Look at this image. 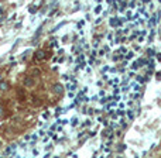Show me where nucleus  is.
Returning a JSON list of instances; mask_svg holds the SVG:
<instances>
[{"label":"nucleus","instance_id":"nucleus-1","mask_svg":"<svg viewBox=\"0 0 161 158\" xmlns=\"http://www.w3.org/2000/svg\"><path fill=\"white\" fill-rule=\"evenodd\" d=\"M44 58H45V51L40 50V51H37V52H35V59L41 61V59H44Z\"/></svg>","mask_w":161,"mask_h":158},{"label":"nucleus","instance_id":"nucleus-2","mask_svg":"<svg viewBox=\"0 0 161 158\" xmlns=\"http://www.w3.org/2000/svg\"><path fill=\"white\" fill-rule=\"evenodd\" d=\"M14 151H16V144H11L10 147H7V148H6L4 154H6V155H10L11 152H14Z\"/></svg>","mask_w":161,"mask_h":158},{"label":"nucleus","instance_id":"nucleus-3","mask_svg":"<svg viewBox=\"0 0 161 158\" xmlns=\"http://www.w3.org/2000/svg\"><path fill=\"white\" fill-rule=\"evenodd\" d=\"M54 92H55V93H62V86H61V85H55V86H54Z\"/></svg>","mask_w":161,"mask_h":158},{"label":"nucleus","instance_id":"nucleus-4","mask_svg":"<svg viewBox=\"0 0 161 158\" xmlns=\"http://www.w3.org/2000/svg\"><path fill=\"white\" fill-rule=\"evenodd\" d=\"M7 87H9V83H0V91H7Z\"/></svg>","mask_w":161,"mask_h":158},{"label":"nucleus","instance_id":"nucleus-5","mask_svg":"<svg viewBox=\"0 0 161 158\" xmlns=\"http://www.w3.org/2000/svg\"><path fill=\"white\" fill-rule=\"evenodd\" d=\"M24 83L28 85V86H31V85H33L34 82H33V79H30V78H28V79H26V81H24Z\"/></svg>","mask_w":161,"mask_h":158},{"label":"nucleus","instance_id":"nucleus-6","mask_svg":"<svg viewBox=\"0 0 161 158\" xmlns=\"http://www.w3.org/2000/svg\"><path fill=\"white\" fill-rule=\"evenodd\" d=\"M3 18H4V10H2V9H0V23L3 21Z\"/></svg>","mask_w":161,"mask_h":158},{"label":"nucleus","instance_id":"nucleus-7","mask_svg":"<svg viewBox=\"0 0 161 158\" xmlns=\"http://www.w3.org/2000/svg\"><path fill=\"white\" fill-rule=\"evenodd\" d=\"M0 79H2V75H0Z\"/></svg>","mask_w":161,"mask_h":158}]
</instances>
